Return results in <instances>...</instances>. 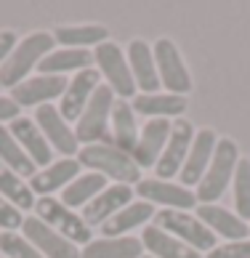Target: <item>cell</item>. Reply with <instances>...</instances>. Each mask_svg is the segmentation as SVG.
I'll use <instances>...</instances> for the list:
<instances>
[{"instance_id": "1", "label": "cell", "mask_w": 250, "mask_h": 258, "mask_svg": "<svg viewBox=\"0 0 250 258\" xmlns=\"http://www.w3.org/2000/svg\"><path fill=\"white\" fill-rule=\"evenodd\" d=\"M78 162L80 168H91V173H101L104 178H112L125 186L141 181V168L133 162V157L107 141L83 147L78 152Z\"/></svg>"}, {"instance_id": "2", "label": "cell", "mask_w": 250, "mask_h": 258, "mask_svg": "<svg viewBox=\"0 0 250 258\" xmlns=\"http://www.w3.org/2000/svg\"><path fill=\"white\" fill-rule=\"evenodd\" d=\"M237 162H239V149L232 139H218L213 160L205 170L203 181L197 184V205H213L216 200L226 192V186L234 181L237 173Z\"/></svg>"}, {"instance_id": "3", "label": "cell", "mask_w": 250, "mask_h": 258, "mask_svg": "<svg viewBox=\"0 0 250 258\" xmlns=\"http://www.w3.org/2000/svg\"><path fill=\"white\" fill-rule=\"evenodd\" d=\"M53 43H56L53 35H48V32L27 35L14 48V53L6 59V64L0 67V88H16L19 83H24L27 75L35 67H40V61L53 51Z\"/></svg>"}, {"instance_id": "4", "label": "cell", "mask_w": 250, "mask_h": 258, "mask_svg": "<svg viewBox=\"0 0 250 258\" xmlns=\"http://www.w3.org/2000/svg\"><path fill=\"white\" fill-rule=\"evenodd\" d=\"M114 91L109 85H99L93 91V96L88 101L85 112L80 114V120L75 122V139L78 144L83 141L88 144H101V141H109V120H112V107H114Z\"/></svg>"}, {"instance_id": "5", "label": "cell", "mask_w": 250, "mask_h": 258, "mask_svg": "<svg viewBox=\"0 0 250 258\" xmlns=\"http://www.w3.org/2000/svg\"><path fill=\"white\" fill-rule=\"evenodd\" d=\"M35 216L51 229H56L61 237H67L72 245H88L93 240L91 226L83 221V216H78L72 208H67L61 200H56V197H37Z\"/></svg>"}, {"instance_id": "6", "label": "cell", "mask_w": 250, "mask_h": 258, "mask_svg": "<svg viewBox=\"0 0 250 258\" xmlns=\"http://www.w3.org/2000/svg\"><path fill=\"white\" fill-rule=\"evenodd\" d=\"M155 226H160L162 232L173 234L176 240L186 242L192 250H213L216 247V234L200 221L197 216L186 213V210H160L155 213Z\"/></svg>"}, {"instance_id": "7", "label": "cell", "mask_w": 250, "mask_h": 258, "mask_svg": "<svg viewBox=\"0 0 250 258\" xmlns=\"http://www.w3.org/2000/svg\"><path fill=\"white\" fill-rule=\"evenodd\" d=\"M93 61H96L99 75L107 78V85L114 91V96H120V99H136V83H133L128 59H125V53L120 51V45H114V43L96 45Z\"/></svg>"}, {"instance_id": "8", "label": "cell", "mask_w": 250, "mask_h": 258, "mask_svg": "<svg viewBox=\"0 0 250 258\" xmlns=\"http://www.w3.org/2000/svg\"><path fill=\"white\" fill-rule=\"evenodd\" d=\"M152 53H155L160 85H165L168 93H173V96H186L192 91V78H189V70H186L184 59H181L176 43L162 37V40L152 45Z\"/></svg>"}, {"instance_id": "9", "label": "cell", "mask_w": 250, "mask_h": 258, "mask_svg": "<svg viewBox=\"0 0 250 258\" xmlns=\"http://www.w3.org/2000/svg\"><path fill=\"white\" fill-rule=\"evenodd\" d=\"M192 141H195V128H192V122H189V120H181V117L173 120L165 152H162L160 162L155 165L160 181H170L173 176L181 173V168H184V162H186V157H189Z\"/></svg>"}, {"instance_id": "10", "label": "cell", "mask_w": 250, "mask_h": 258, "mask_svg": "<svg viewBox=\"0 0 250 258\" xmlns=\"http://www.w3.org/2000/svg\"><path fill=\"white\" fill-rule=\"evenodd\" d=\"M22 237L32 247H37L43 258H80V247L78 245H72L67 237H61L59 232H56V229L43 224L37 216L24 218Z\"/></svg>"}, {"instance_id": "11", "label": "cell", "mask_w": 250, "mask_h": 258, "mask_svg": "<svg viewBox=\"0 0 250 258\" xmlns=\"http://www.w3.org/2000/svg\"><path fill=\"white\" fill-rule=\"evenodd\" d=\"M32 120L37 122V128H40L45 141L51 144V149L61 152L64 157H75L80 152V144H78V139H75V131L70 128V122L61 117L59 107H53V104H43V107L35 109Z\"/></svg>"}, {"instance_id": "12", "label": "cell", "mask_w": 250, "mask_h": 258, "mask_svg": "<svg viewBox=\"0 0 250 258\" xmlns=\"http://www.w3.org/2000/svg\"><path fill=\"white\" fill-rule=\"evenodd\" d=\"M136 192L144 203L152 205H165V210H192L197 208V197L192 189L181 184H170V181L160 178H141L136 184Z\"/></svg>"}, {"instance_id": "13", "label": "cell", "mask_w": 250, "mask_h": 258, "mask_svg": "<svg viewBox=\"0 0 250 258\" xmlns=\"http://www.w3.org/2000/svg\"><path fill=\"white\" fill-rule=\"evenodd\" d=\"M67 85H70V80L61 75H37V78H27L16 88H11L8 96L19 107H43V104H51V99L64 96Z\"/></svg>"}, {"instance_id": "14", "label": "cell", "mask_w": 250, "mask_h": 258, "mask_svg": "<svg viewBox=\"0 0 250 258\" xmlns=\"http://www.w3.org/2000/svg\"><path fill=\"white\" fill-rule=\"evenodd\" d=\"M99 80H101V75H99V70H93V67L78 72L70 80V85H67V91H64V96H61V107H59L61 117L67 122H78L80 120V114L85 112V107H88L93 91L101 85Z\"/></svg>"}, {"instance_id": "15", "label": "cell", "mask_w": 250, "mask_h": 258, "mask_svg": "<svg viewBox=\"0 0 250 258\" xmlns=\"http://www.w3.org/2000/svg\"><path fill=\"white\" fill-rule=\"evenodd\" d=\"M170 120H147V125L139 131V141L133 149V162L139 168H155L162 152H165L168 136H170Z\"/></svg>"}, {"instance_id": "16", "label": "cell", "mask_w": 250, "mask_h": 258, "mask_svg": "<svg viewBox=\"0 0 250 258\" xmlns=\"http://www.w3.org/2000/svg\"><path fill=\"white\" fill-rule=\"evenodd\" d=\"M216 144H218V136L210 128H203L195 133V141H192V149H189V157L184 162V168H181V186H192V184H200L205 176V170L210 165V160H213V152H216Z\"/></svg>"}, {"instance_id": "17", "label": "cell", "mask_w": 250, "mask_h": 258, "mask_svg": "<svg viewBox=\"0 0 250 258\" xmlns=\"http://www.w3.org/2000/svg\"><path fill=\"white\" fill-rule=\"evenodd\" d=\"M131 203H133V189L125 186V184H112L83 208V221L88 226H99V224L104 226L112 216H117L120 210Z\"/></svg>"}, {"instance_id": "18", "label": "cell", "mask_w": 250, "mask_h": 258, "mask_svg": "<svg viewBox=\"0 0 250 258\" xmlns=\"http://www.w3.org/2000/svg\"><path fill=\"white\" fill-rule=\"evenodd\" d=\"M8 133L19 141V147L27 152V157H30L35 165L48 168L53 162V149L45 141V136L40 133V128H37V122L32 117H16V120H11V122H8Z\"/></svg>"}, {"instance_id": "19", "label": "cell", "mask_w": 250, "mask_h": 258, "mask_svg": "<svg viewBox=\"0 0 250 258\" xmlns=\"http://www.w3.org/2000/svg\"><path fill=\"white\" fill-rule=\"evenodd\" d=\"M78 176H80L78 157L53 160L48 168L37 170V173L30 178V189H32L35 197H51L53 192H59L61 186H70Z\"/></svg>"}, {"instance_id": "20", "label": "cell", "mask_w": 250, "mask_h": 258, "mask_svg": "<svg viewBox=\"0 0 250 258\" xmlns=\"http://www.w3.org/2000/svg\"><path fill=\"white\" fill-rule=\"evenodd\" d=\"M200 221H203L213 234L226 237L229 242H239V240H247L250 234V226L239 218L232 210L221 208V205H197V213H195Z\"/></svg>"}, {"instance_id": "21", "label": "cell", "mask_w": 250, "mask_h": 258, "mask_svg": "<svg viewBox=\"0 0 250 258\" xmlns=\"http://www.w3.org/2000/svg\"><path fill=\"white\" fill-rule=\"evenodd\" d=\"M128 67L133 75L136 88H141L144 96L157 93L160 88V75H157V64H155V53L144 40H133L128 45Z\"/></svg>"}, {"instance_id": "22", "label": "cell", "mask_w": 250, "mask_h": 258, "mask_svg": "<svg viewBox=\"0 0 250 258\" xmlns=\"http://www.w3.org/2000/svg\"><path fill=\"white\" fill-rule=\"evenodd\" d=\"M186 96H173V93H149L144 96L139 93L133 99L131 109L133 114H141V117H152V120H168V117H181L186 112Z\"/></svg>"}, {"instance_id": "23", "label": "cell", "mask_w": 250, "mask_h": 258, "mask_svg": "<svg viewBox=\"0 0 250 258\" xmlns=\"http://www.w3.org/2000/svg\"><path fill=\"white\" fill-rule=\"evenodd\" d=\"M141 245L147 247V253L152 258H203L197 250H192L186 242L176 240L173 234L162 232L160 226H144L141 234Z\"/></svg>"}, {"instance_id": "24", "label": "cell", "mask_w": 250, "mask_h": 258, "mask_svg": "<svg viewBox=\"0 0 250 258\" xmlns=\"http://www.w3.org/2000/svg\"><path fill=\"white\" fill-rule=\"evenodd\" d=\"M109 125H112V133H109V141H107V144H114L117 149L133 155V149H136V141H139V128H136V120H133L131 104L125 101V99H117V101H114Z\"/></svg>"}, {"instance_id": "25", "label": "cell", "mask_w": 250, "mask_h": 258, "mask_svg": "<svg viewBox=\"0 0 250 258\" xmlns=\"http://www.w3.org/2000/svg\"><path fill=\"white\" fill-rule=\"evenodd\" d=\"M144 245L136 237H101L83 247L80 258H141Z\"/></svg>"}, {"instance_id": "26", "label": "cell", "mask_w": 250, "mask_h": 258, "mask_svg": "<svg viewBox=\"0 0 250 258\" xmlns=\"http://www.w3.org/2000/svg\"><path fill=\"white\" fill-rule=\"evenodd\" d=\"M149 218H155V205L152 203H131L117 216H112L101 226V232H104V237H125V232H131L136 226H144Z\"/></svg>"}, {"instance_id": "27", "label": "cell", "mask_w": 250, "mask_h": 258, "mask_svg": "<svg viewBox=\"0 0 250 258\" xmlns=\"http://www.w3.org/2000/svg\"><path fill=\"white\" fill-rule=\"evenodd\" d=\"M104 184H107V178H104L101 173H83V176L75 178L70 186L61 189V203L67 208H72V210L75 208L83 210L91 200H96L104 189H107Z\"/></svg>"}, {"instance_id": "28", "label": "cell", "mask_w": 250, "mask_h": 258, "mask_svg": "<svg viewBox=\"0 0 250 258\" xmlns=\"http://www.w3.org/2000/svg\"><path fill=\"white\" fill-rule=\"evenodd\" d=\"M93 61V53L83 48H59L51 51L40 61V75H64V72H83Z\"/></svg>"}, {"instance_id": "29", "label": "cell", "mask_w": 250, "mask_h": 258, "mask_svg": "<svg viewBox=\"0 0 250 258\" xmlns=\"http://www.w3.org/2000/svg\"><path fill=\"white\" fill-rule=\"evenodd\" d=\"M0 162L11 168L19 178H32L37 173V165L27 157V152L19 147V141L8 133L6 125H0Z\"/></svg>"}, {"instance_id": "30", "label": "cell", "mask_w": 250, "mask_h": 258, "mask_svg": "<svg viewBox=\"0 0 250 258\" xmlns=\"http://www.w3.org/2000/svg\"><path fill=\"white\" fill-rule=\"evenodd\" d=\"M107 27L99 24H83V27H59L53 32V40H59L64 48H88V45L107 43Z\"/></svg>"}, {"instance_id": "31", "label": "cell", "mask_w": 250, "mask_h": 258, "mask_svg": "<svg viewBox=\"0 0 250 258\" xmlns=\"http://www.w3.org/2000/svg\"><path fill=\"white\" fill-rule=\"evenodd\" d=\"M0 197L8 200V203L19 210L35 208V203H37V197L32 195L30 184H24V178H19L11 168L3 165V162H0Z\"/></svg>"}, {"instance_id": "32", "label": "cell", "mask_w": 250, "mask_h": 258, "mask_svg": "<svg viewBox=\"0 0 250 258\" xmlns=\"http://www.w3.org/2000/svg\"><path fill=\"white\" fill-rule=\"evenodd\" d=\"M234 208L237 216L247 224L250 221V160L237 162V173H234Z\"/></svg>"}, {"instance_id": "33", "label": "cell", "mask_w": 250, "mask_h": 258, "mask_svg": "<svg viewBox=\"0 0 250 258\" xmlns=\"http://www.w3.org/2000/svg\"><path fill=\"white\" fill-rule=\"evenodd\" d=\"M0 253L8 258H43L37 247H32L19 232H0Z\"/></svg>"}, {"instance_id": "34", "label": "cell", "mask_w": 250, "mask_h": 258, "mask_svg": "<svg viewBox=\"0 0 250 258\" xmlns=\"http://www.w3.org/2000/svg\"><path fill=\"white\" fill-rule=\"evenodd\" d=\"M208 258H250V240L216 245L213 250L208 253Z\"/></svg>"}, {"instance_id": "35", "label": "cell", "mask_w": 250, "mask_h": 258, "mask_svg": "<svg viewBox=\"0 0 250 258\" xmlns=\"http://www.w3.org/2000/svg\"><path fill=\"white\" fill-rule=\"evenodd\" d=\"M22 224H24L22 210L14 208L8 200L0 197V226H3L6 232H16V229H22Z\"/></svg>"}, {"instance_id": "36", "label": "cell", "mask_w": 250, "mask_h": 258, "mask_svg": "<svg viewBox=\"0 0 250 258\" xmlns=\"http://www.w3.org/2000/svg\"><path fill=\"white\" fill-rule=\"evenodd\" d=\"M16 45H19V40H16V35H14L11 30H3V32H0V67L6 64V59L14 53Z\"/></svg>"}, {"instance_id": "37", "label": "cell", "mask_w": 250, "mask_h": 258, "mask_svg": "<svg viewBox=\"0 0 250 258\" xmlns=\"http://www.w3.org/2000/svg\"><path fill=\"white\" fill-rule=\"evenodd\" d=\"M19 117V104L11 96H0V122L3 120H16Z\"/></svg>"}, {"instance_id": "38", "label": "cell", "mask_w": 250, "mask_h": 258, "mask_svg": "<svg viewBox=\"0 0 250 258\" xmlns=\"http://www.w3.org/2000/svg\"><path fill=\"white\" fill-rule=\"evenodd\" d=\"M141 258H152V255H141Z\"/></svg>"}]
</instances>
